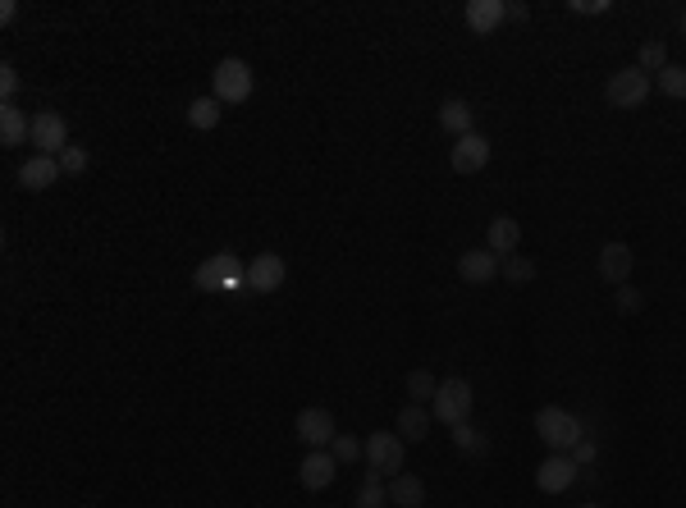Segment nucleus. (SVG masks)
Returning a JSON list of instances; mask_svg holds the SVG:
<instances>
[{"label": "nucleus", "instance_id": "f257e3e1", "mask_svg": "<svg viewBox=\"0 0 686 508\" xmlns=\"http://www.w3.org/2000/svg\"><path fill=\"white\" fill-rule=\"evenodd\" d=\"M472 403H476V390L462 376L440 380V390H435V399H430V417L453 431V426L472 422Z\"/></svg>", "mask_w": 686, "mask_h": 508}, {"label": "nucleus", "instance_id": "f03ea898", "mask_svg": "<svg viewBox=\"0 0 686 508\" xmlns=\"http://www.w3.org/2000/svg\"><path fill=\"white\" fill-rule=\"evenodd\" d=\"M252 87H257V74H252L247 60H238V55H229V60H220V65L211 69V97L220 101V106H243V101L252 97Z\"/></svg>", "mask_w": 686, "mask_h": 508}, {"label": "nucleus", "instance_id": "7ed1b4c3", "mask_svg": "<svg viewBox=\"0 0 686 508\" xmlns=\"http://www.w3.org/2000/svg\"><path fill=\"white\" fill-rule=\"evenodd\" d=\"M536 435H540L545 449H554V454H572V444L586 435V422L572 417L568 408H540L536 412Z\"/></svg>", "mask_w": 686, "mask_h": 508}, {"label": "nucleus", "instance_id": "20e7f679", "mask_svg": "<svg viewBox=\"0 0 686 508\" xmlns=\"http://www.w3.org/2000/svg\"><path fill=\"white\" fill-rule=\"evenodd\" d=\"M403 463H408V440L398 431H371L366 435V467L376 476H398L403 472Z\"/></svg>", "mask_w": 686, "mask_h": 508}, {"label": "nucleus", "instance_id": "39448f33", "mask_svg": "<svg viewBox=\"0 0 686 508\" xmlns=\"http://www.w3.org/2000/svg\"><path fill=\"white\" fill-rule=\"evenodd\" d=\"M193 289H202V293H215V289H225V293L247 289V266H238L234 252H220V257L202 261V266L193 271Z\"/></svg>", "mask_w": 686, "mask_h": 508}, {"label": "nucleus", "instance_id": "423d86ee", "mask_svg": "<svg viewBox=\"0 0 686 508\" xmlns=\"http://www.w3.org/2000/svg\"><path fill=\"white\" fill-rule=\"evenodd\" d=\"M604 101H609L613 110H636L650 101V74L645 69H618V74L604 83Z\"/></svg>", "mask_w": 686, "mask_h": 508}, {"label": "nucleus", "instance_id": "0eeeda50", "mask_svg": "<svg viewBox=\"0 0 686 508\" xmlns=\"http://www.w3.org/2000/svg\"><path fill=\"white\" fill-rule=\"evenodd\" d=\"M284 280H289V266L279 252H257L247 261V293H275L284 289Z\"/></svg>", "mask_w": 686, "mask_h": 508}, {"label": "nucleus", "instance_id": "6e6552de", "mask_svg": "<svg viewBox=\"0 0 686 508\" xmlns=\"http://www.w3.org/2000/svg\"><path fill=\"white\" fill-rule=\"evenodd\" d=\"M42 156H60L69 147V124L65 115H55V110H37L33 115V138H28Z\"/></svg>", "mask_w": 686, "mask_h": 508}, {"label": "nucleus", "instance_id": "1a4fd4ad", "mask_svg": "<svg viewBox=\"0 0 686 508\" xmlns=\"http://www.w3.org/2000/svg\"><path fill=\"white\" fill-rule=\"evenodd\" d=\"M577 472L581 467L572 463V454H549L545 463L536 467V490L540 495H563V490L577 486Z\"/></svg>", "mask_w": 686, "mask_h": 508}, {"label": "nucleus", "instance_id": "9d476101", "mask_svg": "<svg viewBox=\"0 0 686 508\" xmlns=\"http://www.w3.org/2000/svg\"><path fill=\"white\" fill-rule=\"evenodd\" d=\"M293 431H298V440L307 444V449H330L334 444V412L330 408H302L298 422H293Z\"/></svg>", "mask_w": 686, "mask_h": 508}, {"label": "nucleus", "instance_id": "9b49d317", "mask_svg": "<svg viewBox=\"0 0 686 508\" xmlns=\"http://www.w3.org/2000/svg\"><path fill=\"white\" fill-rule=\"evenodd\" d=\"M60 156H42V152H33L28 156V161L19 165V174H14V179H19V188L23 193H46V188L55 184V179H60Z\"/></svg>", "mask_w": 686, "mask_h": 508}, {"label": "nucleus", "instance_id": "f8f14e48", "mask_svg": "<svg viewBox=\"0 0 686 508\" xmlns=\"http://www.w3.org/2000/svg\"><path fill=\"white\" fill-rule=\"evenodd\" d=\"M449 165L458 174H481L485 165H490V138L485 133H467V138L453 142V152H449Z\"/></svg>", "mask_w": 686, "mask_h": 508}, {"label": "nucleus", "instance_id": "ddd939ff", "mask_svg": "<svg viewBox=\"0 0 686 508\" xmlns=\"http://www.w3.org/2000/svg\"><path fill=\"white\" fill-rule=\"evenodd\" d=\"M334 476H339V458L330 454V449H307V458H302L298 467V481L307 490H330Z\"/></svg>", "mask_w": 686, "mask_h": 508}, {"label": "nucleus", "instance_id": "4468645a", "mask_svg": "<svg viewBox=\"0 0 686 508\" xmlns=\"http://www.w3.org/2000/svg\"><path fill=\"white\" fill-rule=\"evenodd\" d=\"M499 266H504V261L494 257L490 248H467L458 257V280L462 284H490V280H499Z\"/></svg>", "mask_w": 686, "mask_h": 508}, {"label": "nucleus", "instance_id": "2eb2a0df", "mask_svg": "<svg viewBox=\"0 0 686 508\" xmlns=\"http://www.w3.org/2000/svg\"><path fill=\"white\" fill-rule=\"evenodd\" d=\"M632 266H636V257H632V248L627 243H604L600 248V280L604 284H627L632 280Z\"/></svg>", "mask_w": 686, "mask_h": 508}, {"label": "nucleus", "instance_id": "dca6fc26", "mask_svg": "<svg viewBox=\"0 0 686 508\" xmlns=\"http://www.w3.org/2000/svg\"><path fill=\"white\" fill-rule=\"evenodd\" d=\"M517 243H522V225H517L513 216H494L490 229H485V248L504 261V257H513L517 252Z\"/></svg>", "mask_w": 686, "mask_h": 508}, {"label": "nucleus", "instance_id": "f3484780", "mask_svg": "<svg viewBox=\"0 0 686 508\" xmlns=\"http://www.w3.org/2000/svg\"><path fill=\"white\" fill-rule=\"evenodd\" d=\"M504 19H508L504 0H467V28H472L476 37H490Z\"/></svg>", "mask_w": 686, "mask_h": 508}, {"label": "nucleus", "instance_id": "a211bd4d", "mask_svg": "<svg viewBox=\"0 0 686 508\" xmlns=\"http://www.w3.org/2000/svg\"><path fill=\"white\" fill-rule=\"evenodd\" d=\"M389 508H426V481L412 472L389 476Z\"/></svg>", "mask_w": 686, "mask_h": 508}, {"label": "nucleus", "instance_id": "6ab92c4d", "mask_svg": "<svg viewBox=\"0 0 686 508\" xmlns=\"http://www.w3.org/2000/svg\"><path fill=\"white\" fill-rule=\"evenodd\" d=\"M430 422H435V417H430V408H426V403H408V408L398 412L394 431L403 435V440H408V444H421V440H430Z\"/></svg>", "mask_w": 686, "mask_h": 508}, {"label": "nucleus", "instance_id": "aec40b11", "mask_svg": "<svg viewBox=\"0 0 686 508\" xmlns=\"http://www.w3.org/2000/svg\"><path fill=\"white\" fill-rule=\"evenodd\" d=\"M440 129L453 133V138H467V133H476V110L462 97H449L440 106Z\"/></svg>", "mask_w": 686, "mask_h": 508}, {"label": "nucleus", "instance_id": "412c9836", "mask_svg": "<svg viewBox=\"0 0 686 508\" xmlns=\"http://www.w3.org/2000/svg\"><path fill=\"white\" fill-rule=\"evenodd\" d=\"M33 138V119L19 106H0V147H23Z\"/></svg>", "mask_w": 686, "mask_h": 508}, {"label": "nucleus", "instance_id": "4be33fe9", "mask_svg": "<svg viewBox=\"0 0 686 508\" xmlns=\"http://www.w3.org/2000/svg\"><path fill=\"white\" fill-rule=\"evenodd\" d=\"M353 508H389V481L385 476L366 472L362 486H357V495H353Z\"/></svg>", "mask_w": 686, "mask_h": 508}, {"label": "nucleus", "instance_id": "5701e85b", "mask_svg": "<svg viewBox=\"0 0 686 508\" xmlns=\"http://www.w3.org/2000/svg\"><path fill=\"white\" fill-rule=\"evenodd\" d=\"M453 444H458V454H467V458H485V454H490V440H485L472 422L453 426Z\"/></svg>", "mask_w": 686, "mask_h": 508}, {"label": "nucleus", "instance_id": "b1692460", "mask_svg": "<svg viewBox=\"0 0 686 508\" xmlns=\"http://www.w3.org/2000/svg\"><path fill=\"white\" fill-rule=\"evenodd\" d=\"M188 124H193V129H202V133H211L215 124H220V101H215V97L188 101Z\"/></svg>", "mask_w": 686, "mask_h": 508}, {"label": "nucleus", "instance_id": "393cba45", "mask_svg": "<svg viewBox=\"0 0 686 508\" xmlns=\"http://www.w3.org/2000/svg\"><path fill=\"white\" fill-rule=\"evenodd\" d=\"M435 390H440V380L430 376V367H417V371L408 376V399H412V403H426V408H430Z\"/></svg>", "mask_w": 686, "mask_h": 508}, {"label": "nucleus", "instance_id": "a878e982", "mask_svg": "<svg viewBox=\"0 0 686 508\" xmlns=\"http://www.w3.org/2000/svg\"><path fill=\"white\" fill-rule=\"evenodd\" d=\"M499 275H504L508 284H531L536 280V261L522 257V252H513V257H504V266H499Z\"/></svg>", "mask_w": 686, "mask_h": 508}, {"label": "nucleus", "instance_id": "bb28decb", "mask_svg": "<svg viewBox=\"0 0 686 508\" xmlns=\"http://www.w3.org/2000/svg\"><path fill=\"white\" fill-rule=\"evenodd\" d=\"M659 92L673 101H686V65H673L668 60V69H659Z\"/></svg>", "mask_w": 686, "mask_h": 508}, {"label": "nucleus", "instance_id": "cd10ccee", "mask_svg": "<svg viewBox=\"0 0 686 508\" xmlns=\"http://www.w3.org/2000/svg\"><path fill=\"white\" fill-rule=\"evenodd\" d=\"M330 454L339 458V467H348V463H357V458H366V440H357V435H334Z\"/></svg>", "mask_w": 686, "mask_h": 508}, {"label": "nucleus", "instance_id": "c85d7f7f", "mask_svg": "<svg viewBox=\"0 0 686 508\" xmlns=\"http://www.w3.org/2000/svg\"><path fill=\"white\" fill-rule=\"evenodd\" d=\"M613 307H618L622 316H636L645 307V293L632 289V284H618V289H613Z\"/></svg>", "mask_w": 686, "mask_h": 508}, {"label": "nucleus", "instance_id": "c756f323", "mask_svg": "<svg viewBox=\"0 0 686 508\" xmlns=\"http://www.w3.org/2000/svg\"><path fill=\"white\" fill-rule=\"evenodd\" d=\"M636 69H654V74L668 69V46L664 42H645L641 55H636Z\"/></svg>", "mask_w": 686, "mask_h": 508}, {"label": "nucleus", "instance_id": "7c9ffc66", "mask_svg": "<svg viewBox=\"0 0 686 508\" xmlns=\"http://www.w3.org/2000/svg\"><path fill=\"white\" fill-rule=\"evenodd\" d=\"M87 165H92V161H87V152H83V147H74V142L60 152V170H65V174H83Z\"/></svg>", "mask_w": 686, "mask_h": 508}, {"label": "nucleus", "instance_id": "2f4dec72", "mask_svg": "<svg viewBox=\"0 0 686 508\" xmlns=\"http://www.w3.org/2000/svg\"><path fill=\"white\" fill-rule=\"evenodd\" d=\"M595 458H600V444L590 440V435H581V440L572 444V463H577V467H590Z\"/></svg>", "mask_w": 686, "mask_h": 508}, {"label": "nucleus", "instance_id": "473e14b6", "mask_svg": "<svg viewBox=\"0 0 686 508\" xmlns=\"http://www.w3.org/2000/svg\"><path fill=\"white\" fill-rule=\"evenodd\" d=\"M14 92H19V69L0 65V101H5V106H14Z\"/></svg>", "mask_w": 686, "mask_h": 508}, {"label": "nucleus", "instance_id": "72a5a7b5", "mask_svg": "<svg viewBox=\"0 0 686 508\" xmlns=\"http://www.w3.org/2000/svg\"><path fill=\"white\" fill-rule=\"evenodd\" d=\"M568 10H572V14H586V19H590V14H609L613 5H609V0H572Z\"/></svg>", "mask_w": 686, "mask_h": 508}, {"label": "nucleus", "instance_id": "f704fd0d", "mask_svg": "<svg viewBox=\"0 0 686 508\" xmlns=\"http://www.w3.org/2000/svg\"><path fill=\"white\" fill-rule=\"evenodd\" d=\"M14 14H19V5H14V0H5V5H0V23H14Z\"/></svg>", "mask_w": 686, "mask_h": 508}, {"label": "nucleus", "instance_id": "c9c22d12", "mask_svg": "<svg viewBox=\"0 0 686 508\" xmlns=\"http://www.w3.org/2000/svg\"><path fill=\"white\" fill-rule=\"evenodd\" d=\"M682 42H686V14H682Z\"/></svg>", "mask_w": 686, "mask_h": 508}, {"label": "nucleus", "instance_id": "e433bc0d", "mask_svg": "<svg viewBox=\"0 0 686 508\" xmlns=\"http://www.w3.org/2000/svg\"><path fill=\"white\" fill-rule=\"evenodd\" d=\"M581 508H604V504H581Z\"/></svg>", "mask_w": 686, "mask_h": 508}]
</instances>
